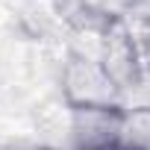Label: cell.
I'll return each mask as SVG.
<instances>
[{
	"label": "cell",
	"instance_id": "1",
	"mask_svg": "<svg viewBox=\"0 0 150 150\" xmlns=\"http://www.w3.org/2000/svg\"><path fill=\"white\" fill-rule=\"evenodd\" d=\"M62 91L71 109H121V88L100 62L74 56L62 74Z\"/></svg>",
	"mask_w": 150,
	"mask_h": 150
},
{
	"label": "cell",
	"instance_id": "2",
	"mask_svg": "<svg viewBox=\"0 0 150 150\" xmlns=\"http://www.w3.org/2000/svg\"><path fill=\"white\" fill-rule=\"evenodd\" d=\"M118 144L124 150H150V106H135L121 112Z\"/></svg>",
	"mask_w": 150,
	"mask_h": 150
}]
</instances>
